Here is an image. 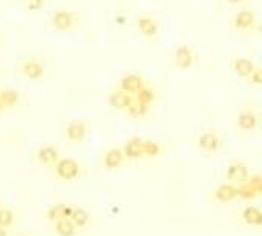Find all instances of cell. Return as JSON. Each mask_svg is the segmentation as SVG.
<instances>
[{
  "label": "cell",
  "mask_w": 262,
  "mask_h": 236,
  "mask_svg": "<svg viewBox=\"0 0 262 236\" xmlns=\"http://www.w3.org/2000/svg\"><path fill=\"white\" fill-rule=\"evenodd\" d=\"M56 174L66 181H72L80 175V164L74 158H60L56 164Z\"/></svg>",
  "instance_id": "6da1fadb"
},
{
  "label": "cell",
  "mask_w": 262,
  "mask_h": 236,
  "mask_svg": "<svg viewBox=\"0 0 262 236\" xmlns=\"http://www.w3.org/2000/svg\"><path fill=\"white\" fill-rule=\"evenodd\" d=\"M194 63H195V54L187 44H180L174 51V64L178 69L181 70L190 69L194 66Z\"/></svg>",
  "instance_id": "7a4b0ae2"
},
{
  "label": "cell",
  "mask_w": 262,
  "mask_h": 236,
  "mask_svg": "<svg viewBox=\"0 0 262 236\" xmlns=\"http://www.w3.org/2000/svg\"><path fill=\"white\" fill-rule=\"evenodd\" d=\"M256 25V14L250 10H242V11H238L233 16V28L236 31H252Z\"/></svg>",
  "instance_id": "3957f363"
},
{
  "label": "cell",
  "mask_w": 262,
  "mask_h": 236,
  "mask_svg": "<svg viewBox=\"0 0 262 236\" xmlns=\"http://www.w3.org/2000/svg\"><path fill=\"white\" fill-rule=\"evenodd\" d=\"M226 178L228 182L233 184H242L246 181H248V169L246 164L240 162V161H233L228 164V168L226 170Z\"/></svg>",
  "instance_id": "277c9868"
},
{
  "label": "cell",
  "mask_w": 262,
  "mask_h": 236,
  "mask_svg": "<svg viewBox=\"0 0 262 236\" xmlns=\"http://www.w3.org/2000/svg\"><path fill=\"white\" fill-rule=\"evenodd\" d=\"M138 31L142 37L146 38H155L160 34V25L152 16H140L136 22Z\"/></svg>",
  "instance_id": "5b68a950"
},
{
  "label": "cell",
  "mask_w": 262,
  "mask_h": 236,
  "mask_svg": "<svg viewBox=\"0 0 262 236\" xmlns=\"http://www.w3.org/2000/svg\"><path fill=\"white\" fill-rule=\"evenodd\" d=\"M51 23L52 26L58 31H68L74 26L76 23V16L70 12V11H66V10H58L54 12L52 18H51Z\"/></svg>",
  "instance_id": "8992f818"
},
{
  "label": "cell",
  "mask_w": 262,
  "mask_h": 236,
  "mask_svg": "<svg viewBox=\"0 0 262 236\" xmlns=\"http://www.w3.org/2000/svg\"><path fill=\"white\" fill-rule=\"evenodd\" d=\"M146 84L144 78L140 74H135V72H130V74H126L124 77H122L120 80V89L130 94V96H135V94Z\"/></svg>",
  "instance_id": "52a82bcc"
},
{
  "label": "cell",
  "mask_w": 262,
  "mask_h": 236,
  "mask_svg": "<svg viewBox=\"0 0 262 236\" xmlns=\"http://www.w3.org/2000/svg\"><path fill=\"white\" fill-rule=\"evenodd\" d=\"M109 104L115 109V110H123L126 112L129 109V106L132 104L134 102V97L130 96V94L122 90V89H118V90H114L109 98H108Z\"/></svg>",
  "instance_id": "ba28073f"
},
{
  "label": "cell",
  "mask_w": 262,
  "mask_h": 236,
  "mask_svg": "<svg viewBox=\"0 0 262 236\" xmlns=\"http://www.w3.org/2000/svg\"><path fill=\"white\" fill-rule=\"evenodd\" d=\"M43 72H44V68L38 58H28L22 64V74L28 80H38L43 77Z\"/></svg>",
  "instance_id": "9c48e42d"
},
{
  "label": "cell",
  "mask_w": 262,
  "mask_h": 236,
  "mask_svg": "<svg viewBox=\"0 0 262 236\" xmlns=\"http://www.w3.org/2000/svg\"><path fill=\"white\" fill-rule=\"evenodd\" d=\"M232 69H233V72H234L236 76H240V77H242V78H250V76L253 74V70L256 69V64H254V62L250 60V58L240 57V58L233 60Z\"/></svg>",
  "instance_id": "30bf717a"
},
{
  "label": "cell",
  "mask_w": 262,
  "mask_h": 236,
  "mask_svg": "<svg viewBox=\"0 0 262 236\" xmlns=\"http://www.w3.org/2000/svg\"><path fill=\"white\" fill-rule=\"evenodd\" d=\"M86 132H88V128L83 122H70L68 126H66V136L70 143H82L86 136Z\"/></svg>",
  "instance_id": "8fae6325"
},
{
  "label": "cell",
  "mask_w": 262,
  "mask_h": 236,
  "mask_svg": "<svg viewBox=\"0 0 262 236\" xmlns=\"http://www.w3.org/2000/svg\"><path fill=\"white\" fill-rule=\"evenodd\" d=\"M220 146H221V140L213 132H204L198 138V148L204 152H216Z\"/></svg>",
  "instance_id": "7c38bea8"
},
{
  "label": "cell",
  "mask_w": 262,
  "mask_h": 236,
  "mask_svg": "<svg viewBox=\"0 0 262 236\" xmlns=\"http://www.w3.org/2000/svg\"><path fill=\"white\" fill-rule=\"evenodd\" d=\"M238 196V186L233 182H224L215 188V198L220 202H228L233 201Z\"/></svg>",
  "instance_id": "4fadbf2b"
},
{
  "label": "cell",
  "mask_w": 262,
  "mask_h": 236,
  "mask_svg": "<svg viewBox=\"0 0 262 236\" xmlns=\"http://www.w3.org/2000/svg\"><path fill=\"white\" fill-rule=\"evenodd\" d=\"M142 141L144 140L140 138V136H134V138L128 140V143L123 148L124 156L128 160H138L142 156Z\"/></svg>",
  "instance_id": "5bb4252c"
},
{
  "label": "cell",
  "mask_w": 262,
  "mask_h": 236,
  "mask_svg": "<svg viewBox=\"0 0 262 236\" xmlns=\"http://www.w3.org/2000/svg\"><path fill=\"white\" fill-rule=\"evenodd\" d=\"M124 152L123 149L120 148H112L109 149L106 154H104V158H103V162H104V166L108 169H116V168H120L123 161H124Z\"/></svg>",
  "instance_id": "9a60e30c"
},
{
  "label": "cell",
  "mask_w": 262,
  "mask_h": 236,
  "mask_svg": "<svg viewBox=\"0 0 262 236\" xmlns=\"http://www.w3.org/2000/svg\"><path fill=\"white\" fill-rule=\"evenodd\" d=\"M37 160L42 162V164H54L60 160V152L57 150V148L48 144V146H42L38 150H37Z\"/></svg>",
  "instance_id": "2e32d148"
},
{
  "label": "cell",
  "mask_w": 262,
  "mask_h": 236,
  "mask_svg": "<svg viewBox=\"0 0 262 236\" xmlns=\"http://www.w3.org/2000/svg\"><path fill=\"white\" fill-rule=\"evenodd\" d=\"M258 126V116L252 110H242L238 115V128L241 130H254Z\"/></svg>",
  "instance_id": "e0dca14e"
},
{
  "label": "cell",
  "mask_w": 262,
  "mask_h": 236,
  "mask_svg": "<svg viewBox=\"0 0 262 236\" xmlns=\"http://www.w3.org/2000/svg\"><path fill=\"white\" fill-rule=\"evenodd\" d=\"M242 220L248 226H262V212L254 206H248L242 212Z\"/></svg>",
  "instance_id": "ac0fdd59"
},
{
  "label": "cell",
  "mask_w": 262,
  "mask_h": 236,
  "mask_svg": "<svg viewBox=\"0 0 262 236\" xmlns=\"http://www.w3.org/2000/svg\"><path fill=\"white\" fill-rule=\"evenodd\" d=\"M155 98H156L155 89L150 88V86H148V84H144V86H142V88L135 94V100H138L140 103H144V104H148V106H152L154 102H155Z\"/></svg>",
  "instance_id": "d6986e66"
},
{
  "label": "cell",
  "mask_w": 262,
  "mask_h": 236,
  "mask_svg": "<svg viewBox=\"0 0 262 236\" xmlns=\"http://www.w3.org/2000/svg\"><path fill=\"white\" fill-rule=\"evenodd\" d=\"M69 220L74 222L76 227L83 228V227L88 226V222H89V220H90V215H89L88 210H84V208H82V207H76V208H72V215H70Z\"/></svg>",
  "instance_id": "ffe728a7"
},
{
  "label": "cell",
  "mask_w": 262,
  "mask_h": 236,
  "mask_svg": "<svg viewBox=\"0 0 262 236\" xmlns=\"http://www.w3.org/2000/svg\"><path fill=\"white\" fill-rule=\"evenodd\" d=\"M54 224H56V232L60 236H76L77 227L74 226V222L70 221L69 218H62V220L56 221Z\"/></svg>",
  "instance_id": "44dd1931"
},
{
  "label": "cell",
  "mask_w": 262,
  "mask_h": 236,
  "mask_svg": "<svg viewBox=\"0 0 262 236\" xmlns=\"http://www.w3.org/2000/svg\"><path fill=\"white\" fill-rule=\"evenodd\" d=\"M0 102L5 106V109L14 108L18 103V92L16 89H2L0 90Z\"/></svg>",
  "instance_id": "7402d4cb"
},
{
  "label": "cell",
  "mask_w": 262,
  "mask_h": 236,
  "mask_svg": "<svg viewBox=\"0 0 262 236\" xmlns=\"http://www.w3.org/2000/svg\"><path fill=\"white\" fill-rule=\"evenodd\" d=\"M160 154H161V146L156 143V141H152V140H144V141H142V156L155 158Z\"/></svg>",
  "instance_id": "603a6c76"
},
{
  "label": "cell",
  "mask_w": 262,
  "mask_h": 236,
  "mask_svg": "<svg viewBox=\"0 0 262 236\" xmlns=\"http://www.w3.org/2000/svg\"><path fill=\"white\" fill-rule=\"evenodd\" d=\"M149 109H150V106H148V104H144V103H140L138 100L134 98L132 104L129 106V109H128L126 112H128V115H130V116H134V118H140V116L148 115Z\"/></svg>",
  "instance_id": "cb8c5ba5"
},
{
  "label": "cell",
  "mask_w": 262,
  "mask_h": 236,
  "mask_svg": "<svg viewBox=\"0 0 262 236\" xmlns=\"http://www.w3.org/2000/svg\"><path fill=\"white\" fill-rule=\"evenodd\" d=\"M238 196L242 198V200H253L258 196V194L254 192V188L252 187V184L248 181L242 182L238 186Z\"/></svg>",
  "instance_id": "d4e9b609"
},
{
  "label": "cell",
  "mask_w": 262,
  "mask_h": 236,
  "mask_svg": "<svg viewBox=\"0 0 262 236\" xmlns=\"http://www.w3.org/2000/svg\"><path fill=\"white\" fill-rule=\"evenodd\" d=\"M14 222V214L10 208H0V227L6 228L11 227Z\"/></svg>",
  "instance_id": "484cf974"
},
{
  "label": "cell",
  "mask_w": 262,
  "mask_h": 236,
  "mask_svg": "<svg viewBox=\"0 0 262 236\" xmlns=\"http://www.w3.org/2000/svg\"><path fill=\"white\" fill-rule=\"evenodd\" d=\"M63 214H64V204H56L48 210V220H51V221L56 222V221L64 218Z\"/></svg>",
  "instance_id": "4316f807"
},
{
  "label": "cell",
  "mask_w": 262,
  "mask_h": 236,
  "mask_svg": "<svg viewBox=\"0 0 262 236\" xmlns=\"http://www.w3.org/2000/svg\"><path fill=\"white\" fill-rule=\"evenodd\" d=\"M248 182L252 184V187L254 188V192L258 195H262V175L260 174H256V175H252L248 178Z\"/></svg>",
  "instance_id": "83f0119b"
},
{
  "label": "cell",
  "mask_w": 262,
  "mask_h": 236,
  "mask_svg": "<svg viewBox=\"0 0 262 236\" xmlns=\"http://www.w3.org/2000/svg\"><path fill=\"white\" fill-rule=\"evenodd\" d=\"M250 82L256 86H262V68H258L253 70V74L250 76Z\"/></svg>",
  "instance_id": "f1b7e54d"
},
{
  "label": "cell",
  "mask_w": 262,
  "mask_h": 236,
  "mask_svg": "<svg viewBox=\"0 0 262 236\" xmlns=\"http://www.w3.org/2000/svg\"><path fill=\"white\" fill-rule=\"evenodd\" d=\"M44 0H26V8L30 11H40L43 8Z\"/></svg>",
  "instance_id": "f546056e"
},
{
  "label": "cell",
  "mask_w": 262,
  "mask_h": 236,
  "mask_svg": "<svg viewBox=\"0 0 262 236\" xmlns=\"http://www.w3.org/2000/svg\"><path fill=\"white\" fill-rule=\"evenodd\" d=\"M0 236H8L6 230H5V228H2V227H0Z\"/></svg>",
  "instance_id": "4dcf8cb0"
},
{
  "label": "cell",
  "mask_w": 262,
  "mask_h": 236,
  "mask_svg": "<svg viewBox=\"0 0 262 236\" xmlns=\"http://www.w3.org/2000/svg\"><path fill=\"white\" fill-rule=\"evenodd\" d=\"M230 4H241V2H244V0H228Z\"/></svg>",
  "instance_id": "1f68e13d"
},
{
  "label": "cell",
  "mask_w": 262,
  "mask_h": 236,
  "mask_svg": "<svg viewBox=\"0 0 262 236\" xmlns=\"http://www.w3.org/2000/svg\"><path fill=\"white\" fill-rule=\"evenodd\" d=\"M4 110H5V106L2 104V102H0V114H2Z\"/></svg>",
  "instance_id": "d6a6232c"
},
{
  "label": "cell",
  "mask_w": 262,
  "mask_h": 236,
  "mask_svg": "<svg viewBox=\"0 0 262 236\" xmlns=\"http://www.w3.org/2000/svg\"><path fill=\"white\" fill-rule=\"evenodd\" d=\"M259 34H260V36H262V25H260V26H259Z\"/></svg>",
  "instance_id": "836d02e7"
}]
</instances>
